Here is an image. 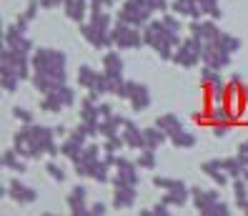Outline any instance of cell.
<instances>
[{"label": "cell", "instance_id": "obj_1", "mask_svg": "<svg viewBox=\"0 0 248 216\" xmlns=\"http://www.w3.org/2000/svg\"><path fill=\"white\" fill-rule=\"evenodd\" d=\"M33 88L38 93H50L68 83V55L58 48H35L33 53Z\"/></svg>", "mask_w": 248, "mask_h": 216}, {"label": "cell", "instance_id": "obj_32", "mask_svg": "<svg viewBox=\"0 0 248 216\" xmlns=\"http://www.w3.org/2000/svg\"><path fill=\"white\" fill-rule=\"evenodd\" d=\"M231 186H233V199H236V209H241L246 201H248V181H246L243 176H238V179H233V181H231Z\"/></svg>", "mask_w": 248, "mask_h": 216}, {"label": "cell", "instance_id": "obj_31", "mask_svg": "<svg viewBox=\"0 0 248 216\" xmlns=\"http://www.w3.org/2000/svg\"><path fill=\"white\" fill-rule=\"evenodd\" d=\"M110 168L113 166H108L103 158H98V161L93 164V168H91V179L95 181V183H110Z\"/></svg>", "mask_w": 248, "mask_h": 216}, {"label": "cell", "instance_id": "obj_19", "mask_svg": "<svg viewBox=\"0 0 248 216\" xmlns=\"http://www.w3.org/2000/svg\"><path fill=\"white\" fill-rule=\"evenodd\" d=\"M138 186H115L113 189V199H110V206L115 211H128L136 206L138 201Z\"/></svg>", "mask_w": 248, "mask_h": 216}, {"label": "cell", "instance_id": "obj_49", "mask_svg": "<svg viewBox=\"0 0 248 216\" xmlns=\"http://www.w3.org/2000/svg\"><path fill=\"white\" fill-rule=\"evenodd\" d=\"M168 183H170V176H153V186H155V189H160V191H166Z\"/></svg>", "mask_w": 248, "mask_h": 216}, {"label": "cell", "instance_id": "obj_15", "mask_svg": "<svg viewBox=\"0 0 248 216\" xmlns=\"http://www.w3.org/2000/svg\"><path fill=\"white\" fill-rule=\"evenodd\" d=\"M98 158H103V146H98V143H88V146L83 149L80 158L76 164H73V171H76V176L80 179H91V168Z\"/></svg>", "mask_w": 248, "mask_h": 216}, {"label": "cell", "instance_id": "obj_48", "mask_svg": "<svg viewBox=\"0 0 248 216\" xmlns=\"http://www.w3.org/2000/svg\"><path fill=\"white\" fill-rule=\"evenodd\" d=\"M98 108H100V118H108V116H113V113H115L113 103H108V100H100Z\"/></svg>", "mask_w": 248, "mask_h": 216}, {"label": "cell", "instance_id": "obj_28", "mask_svg": "<svg viewBox=\"0 0 248 216\" xmlns=\"http://www.w3.org/2000/svg\"><path fill=\"white\" fill-rule=\"evenodd\" d=\"M168 141H170V146H176V149H193L196 146V133H191V131H188V128L183 126V128H178V131L176 133H170L168 136Z\"/></svg>", "mask_w": 248, "mask_h": 216}, {"label": "cell", "instance_id": "obj_17", "mask_svg": "<svg viewBox=\"0 0 248 216\" xmlns=\"http://www.w3.org/2000/svg\"><path fill=\"white\" fill-rule=\"evenodd\" d=\"M188 31H191V35L198 38L201 43H211V40H216L218 35L223 33L221 28L216 25L213 18H198V20H191V23H188Z\"/></svg>", "mask_w": 248, "mask_h": 216}, {"label": "cell", "instance_id": "obj_27", "mask_svg": "<svg viewBox=\"0 0 248 216\" xmlns=\"http://www.w3.org/2000/svg\"><path fill=\"white\" fill-rule=\"evenodd\" d=\"M123 126H125V116H121V113H113V116H108V118H100V136L103 138L115 136V133L123 131Z\"/></svg>", "mask_w": 248, "mask_h": 216}, {"label": "cell", "instance_id": "obj_26", "mask_svg": "<svg viewBox=\"0 0 248 216\" xmlns=\"http://www.w3.org/2000/svg\"><path fill=\"white\" fill-rule=\"evenodd\" d=\"M143 141H145V149L158 151L160 146H166L168 133L163 131V128H158V126H145L143 128Z\"/></svg>", "mask_w": 248, "mask_h": 216}, {"label": "cell", "instance_id": "obj_10", "mask_svg": "<svg viewBox=\"0 0 248 216\" xmlns=\"http://www.w3.org/2000/svg\"><path fill=\"white\" fill-rule=\"evenodd\" d=\"M0 191H3V196H10L18 206H31L38 201V191L23 179H10V183H5Z\"/></svg>", "mask_w": 248, "mask_h": 216}, {"label": "cell", "instance_id": "obj_37", "mask_svg": "<svg viewBox=\"0 0 248 216\" xmlns=\"http://www.w3.org/2000/svg\"><path fill=\"white\" fill-rule=\"evenodd\" d=\"M91 23H95L98 28H106V31H110V28H113V18H110V10H108V8H100V10H91Z\"/></svg>", "mask_w": 248, "mask_h": 216}, {"label": "cell", "instance_id": "obj_25", "mask_svg": "<svg viewBox=\"0 0 248 216\" xmlns=\"http://www.w3.org/2000/svg\"><path fill=\"white\" fill-rule=\"evenodd\" d=\"M170 10L181 18H188V20H198V18H206L201 10V3L198 0H173L170 3Z\"/></svg>", "mask_w": 248, "mask_h": 216}, {"label": "cell", "instance_id": "obj_5", "mask_svg": "<svg viewBox=\"0 0 248 216\" xmlns=\"http://www.w3.org/2000/svg\"><path fill=\"white\" fill-rule=\"evenodd\" d=\"M151 18H153V10L145 5V0H123L118 10H115V20H123L136 28H143Z\"/></svg>", "mask_w": 248, "mask_h": 216}, {"label": "cell", "instance_id": "obj_30", "mask_svg": "<svg viewBox=\"0 0 248 216\" xmlns=\"http://www.w3.org/2000/svg\"><path fill=\"white\" fill-rule=\"evenodd\" d=\"M155 126L163 128V131L170 136V133H176L178 128H183V121L178 118V113H160V116L155 118Z\"/></svg>", "mask_w": 248, "mask_h": 216}, {"label": "cell", "instance_id": "obj_11", "mask_svg": "<svg viewBox=\"0 0 248 216\" xmlns=\"http://www.w3.org/2000/svg\"><path fill=\"white\" fill-rule=\"evenodd\" d=\"M80 35L85 43H91L93 48L98 50H108V48H115V43H113V33L106 31V28H98L95 23H80Z\"/></svg>", "mask_w": 248, "mask_h": 216}, {"label": "cell", "instance_id": "obj_51", "mask_svg": "<svg viewBox=\"0 0 248 216\" xmlns=\"http://www.w3.org/2000/svg\"><path fill=\"white\" fill-rule=\"evenodd\" d=\"M53 128H55V136H58V138H65V136L70 133L68 126H63V123H58V126H53Z\"/></svg>", "mask_w": 248, "mask_h": 216}, {"label": "cell", "instance_id": "obj_14", "mask_svg": "<svg viewBox=\"0 0 248 216\" xmlns=\"http://www.w3.org/2000/svg\"><path fill=\"white\" fill-rule=\"evenodd\" d=\"M160 201H166L170 209H183L191 201V189L183 179H170L166 194H160Z\"/></svg>", "mask_w": 248, "mask_h": 216}, {"label": "cell", "instance_id": "obj_6", "mask_svg": "<svg viewBox=\"0 0 248 216\" xmlns=\"http://www.w3.org/2000/svg\"><path fill=\"white\" fill-rule=\"evenodd\" d=\"M118 98H123V100H128L130 103V111L133 113H143V111H148L151 108V103H153V98H151V88L145 83H140V81H128L125 78V85H123V91H121V96Z\"/></svg>", "mask_w": 248, "mask_h": 216}, {"label": "cell", "instance_id": "obj_12", "mask_svg": "<svg viewBox=\"0 0 248 216\" xmlns=\"http://www.w3.org/2000/svg\"><path fill=\"white\" fill-rule=\"evenodd\" d=\"M88 136H85L83 131H78V128H73V131L61 141V156L63 158H68L70 164H76L78 158H80V153H83V149L88 146Z\"/></svg>", "mask_w": 248, "mask_h": 216}, {"label": "cell", "instance_id": "obj_24", "mask_svg": "<svg viewBox=\"0 0 248 216\" xmlns=\"http://www.w3.org/2000/svg\"><path fill=\"white\" fill-rule=\"evenodd\" d=\"M0 164H3L5 171H13V174H25L28 171V158H23L16 146H10L3 151V156H0Z\"/></svg>", "mask_w": 248, "mask_h": 216}, {"label": "cell", "instance_id": "obj_40", "mask_svg": "<svg viewBox=\"0 0 248 216\" xmlns=\"http://www.w3.org/2000/svg\"><path fill=\"white\" fill-rule=\"evenodd\" d=\"M203 216H231V204L223 199H218L216 204H211L206 211H203Z\"/></svg>", "mask_w": 248, "mask_h": 216}, {"label": "cell", "instance_id": "obj_54", "mask_svg": "<svg viewBox=\"0 0 248 216\" xmlns=\"http://www.w3.org/2000/svg\"><path fill=\"white\" fill-rule=\"evenodd\" d=\"M243 179H246V181H248V168H246V171H243Z\"/></svg>", "mask_w": 248, "mask_h": 216}, {"label": "cell", "instance_id": "obj_45", "mask_svg": "<svg viewBox=\"0 0 248 216\" xmlns=\"http://www.w3.org/2000/svg\"><path fill=\"white\" fill-rule=\"evenodd\" d=\"M151 214H153V216H168V214H170V206L166 204V201H158V204L151 206Z\"/></svg>", "mask_w": 248, "mask_h": 216}, {"label": "cell", "instance_id": "obj_44", "mask_svg": "<svg viewBox=\"0 0 248 216\" xmlns=\"http://www.w3.org/2000/svg\"><path fill=\"white\" fill-rule=\"evenodd\" d=\"M145 5H148L153 13H166L168 10V0H145Z\"/></svg>", "mask_w": 248, "mask_h": 216}, {"label": "cell", "instance_id": "obj_16", "mask_svg": "<svg viewBox=\"0 0 248 216\" xmlns=\"http://www.w3.org/2000/svg\"><path fill=\"white\" fill-rule=\"evenodd\" d=\"M201 174L211 179L218 189H223V186H228L233 179L228 176V171L223 168V158H206V161L201 164Z\"/></svg>", "mask_w": 248, "mask_h": 216}, {"label": "cell", "instance_id": "obj_34", "mask_svg": "<svg viewBox=\"0 0 248 216\" xmlns=\"http://www.w3.org/2000/svg\"><path fill=\"white\" fill-rule=\"evenodd\" d=\"M201 3V10L206 18H213V20H221L223 18V8H221V0H198Z\"/></svg>", "mask_w": 248, "mask_h": 216}, {"label": "cell", "instance_id": "obj_33", "mask_svg": "<svg viewBox=\"0 0 248 216\" xmlns=\"http://www.w3.org/2000/svg\"><path fill=\"white\" fill-rule=\"evenodd\" d=\"M223 168L228 171V176H231V179H238V176H243V171H246L248 166L241 161V158H238L236 153H233V156L223 158Z\"/></svg>", "mask_w": 248, "mask_h": 216}, {"label": "cell", "instance_id": "obj_29", "mask_svg": "<svg viewBox=\"0 0 248 216\" xmlns=\"http://www.w3.org/2000/svg\"><path fill=\"white\" fill-rule=\"evenodd\" d=\"M20 83H23V78L13 68H0V88L5 93H16L20 88Z\"/></svg>", "mask_w": 248, "mask_h": 216}, {"label": "cell", "instance_id": "obj_38", "mask_svg": "<svg viewBox=\"0 0 248 216\" xmlns=\"http://www.w3.org/2000/svg\"><path fill=\"white\" fill-rule=\"evenodd\" d=\"M138 166H140V171H153L155 166H158V158H155V151L153 149H143L140 153H138Z\"/></svg>", "mask_w": 248, "mask_h": 216}, {"label": "cell", "instance_id": "obj_21", "mask_svg": "<svg viewBox=\"0 0 248 216\" xmlns=\"http://www.w3.org/2000/svg\"><path fill=\"white\" fill-rule=\"evenodd\" d=\"M221 199V194H218V189H201V186H193L191 189V204L198 214H203L211 204H216V201Z\"/></svg>", "mask_w": 248, "mask_h": 216}, {"label": "cell", "instance_id": "obj_52", "mask_svg": "<svg viewBox=\"0 0 248 216\" xmlns=\"http://www.w3.org/2000/svg\"><path fill=\"white\" fill-rule=\"evenodd\" d=\"M241 96H243V103L248 106V83H243V91H241Z\"/></svg>", "mask_w": 248, "mask_h": 216}, {"label": "cell", "instance_id": "obj_18", "mask_svg": "<svg viewBox=\"0 0 248 216\" xmlns=\"http://www.w3.org/2000/svg\"><path fill=\"white\" fill-rule=\"evenodd\" d=\"M65 204H68L70 214H76V216H85V214H91V204H88V189H85L83 183L73 186L70 194L65 196Z\"/></svg>", "mask_w": 248, "mask_h": 216}, {"label": "cell", "instance_id": "obj_2", "mask_svg": "<svg viewBox=\"0 0 248 216\" xmlns=\"http://www.w3.org/2000/svg\"><path fill=\"white\" fill-rule=\"evenodd\" d=\"M55 128L40 126V123H20V128L13 133V146L16 151L28 158V161H38L43 156H61V143L55 141Z\"/></svg>", "mask_w": 248, "mask_h": 216}, {"label": "cell", "instance_id": "obj_7", "mask_svg": "<svg viewBox=\"0 0 248 216\" xmlns=\"http://www.w3.org/2000/svg\"><path fill=\"white\" fill-rule=\"evenodd\" d=\"M173 63L178 68H186V70H191L198 63H203V43L193 35L183 38V43L176 48V53H173Z\"/></svg>", "mask_w": 248, "mask_h": 216}, {"label": "cell", "instance_id": "obj_23", "mask_svg": "<svg viewBox=\"0 0 248 216\" xmlns=\"http://www.w3.org/2000/svg\"><path fill=\"white\" fill-rule=\"evenodd\" d=\"M208 126H236V113L228 108V103H213L208 111Z\"/></svg>", "mask_w": 248, "mask_h": 216}, {"label": "cell", "instance_id": "obj_3", "mask_svg": "<svg viewBox=\"0 0 248 216\" xmlns=\"http://www.w3.org/2000/svg\"><path fill=\"white\" fill-rule=\"evenodd\" d=\"M143 40H145V48H153L158 53L160 61H173V53H176V48L183 43L181 33H170L163 20H148L143 25Z\"/></svg>", "mask_w": 248, "mask_h": 216}, {"label": "cell", "instance_id": "obj_4", "mask_svg": "<svg viewBox=\"0 0 248 216\" xmlns=\"http://www.w3.org/2000/svg\"><path fill=\"white\" fill-rule=\"evenodd\" d=\"M110 33H113V43H115V48H118V50H138V48L145 46L143 28L128 25L123 20H115L113 28H110Z\"/></svg>", "mask_w": 248, "mask_h": 216}, {"label": "cell", "instance_id": "obj_13", "mask_svg": "<svg viewBox=\"0 0 248 216\" xmlns=\"http://www.w3.org/2000/svg\"><path fill=\"white\" fill-rule=\"evenodd\" d=\"M231 58L233 55L228 50H223V46L218 43V38L211 40V43H203V66H211L216 70H226L231 66Z\"/></svg>", "mask_w": 248, "mask_h": 216}, {"label": "cell", "instance_id": "obj_35", "mask_svg": "<svg viewBox=\"0 0 248 216\" xmlns=\"http://www.w3.org/2000/svg\"><path fill=\"white\" fill-rule=\"evenodd\" d=\"M198 81H201V85L203 88H211V85H216L218 81H223L221 78V70H216V68H211V66H203L201 68V76H198Z\"/></svg>", "mask_w": 248, "mask_h": 216}, {"label": "cell", "instance_id": "obj_46", "mask_svg": "<svg viewBox=\"0 0 248 216\" xmlns=\"http://www.w3.org/2000/svg\"><path fill=\"white\" fill-rule=\"evenodd\" d=\"M236 156H238L241 161L248 166V138H243V141L238 143V146H236Z\"/></svg>", "mask_w": 248, "mask_h": 216}, {"label": "cell", "instance_id": "obj_41", "mask_svg": "<svg viewBox=\"0 0 248 216\" xmlns=\"http://www.w3.org/2000/svg\"><path fill=\"white\" fill-rule=\"evenodd\" d=\"M125 149V141H123V136L121 133H115V136H108L106 141H103V151H113V153H121Z\"/></svg>", "mask_w": 248, "mask_h": 216}, {"label": "cell", "instance_id": "obj_36", "mask_svg": "<svg viewBox=\"0 0 248 216\" xmlns=\"http://www.w3.org/2000/svg\"><path fill=\"white\" fill-rule=\"evenodd\" d=\"M218 43H221V46H223V50H228L231 55H236V53L241 50V46H243L238 35H233V33H226V31H223L221 35H218Z\"/></svg>", "mask_w": 248, "mask_h": 216}, {"label": "cell", "instance_id": "obj_47", "mask_svg": "<svg viewBox=\"0 0 248 216\" xmlns=\"http://www.w3.org/2000/svg\"><path fill=\"white\" fill-rule=\"evenodd\" d=\"M91 214L93 216H106L108 214V204H106V201H93V204H91Z\"/></svg>", "mask_w": 248, "mask_h": 216}, {"label": "cell", "instance_id": "obj_22", "mask_svg": "<svg viewBox=\"0 0 248 216\" xmlns=\"http://www.w3.org/2000/svg\"><path fill=\"white\" fill-rule=\"evenodd\" d=\"M63 16L73 23H85V18L91 16V0H65Z\"/></svg>", "mask_w": 248, "mask_h": 216}, {"label": "cell", "instance_id": "obj_53", "mask_svg": "<svg viewBox=\"0 0 248 216\" xmlns=\"http://www.w3.org/2000/svg\"><path fill=\"white\" fill-rule=\"evenodd\" d=\"M118 3H121V0H108V10H110V8H115Z\"/></svg>", "mask_w": 248, "mask_h": 216}, {"label": "cell", "instance_id": "obj_39", "mask_svg": "<svg viewBox=\"0 0 248 216\" xmlns=\"http://www.w3.org/2000/svg\"><path fill=\"white\" fill-rule=\"evenodd\" d=\"M46 174H48V176H50L55 183H65V181H68V171H65L61 164H55L53 158L46 164Z\"/></svg>", "mask_w": 248, "mask_h": 216}, {"label": "cell", "instance_id": "obj_50", "mask_svg": "<svg viewBox=\"0 0 248 216\" xmlns=\"http://www.w3.org/2000/svg\"><path fill=\"white\" fill-rule=\"evenodd\" d=\"M40 5H43V10H53V8H63L65 0H40Z\"/></svg>", "mask_w": 248, "mask_h": 216}, {"label": "cell", "instance_id": "obj_8", "mask_svg": "<svg viewBox=\"0 0 248 216\" xmlns=\"http://www.w3.org/2000/svg\"><path fill=\"white\" fill-rule=\"evenodd\" d=\"M76 81H78L80 88H85V91H93V93H100V96H108V93H110V91H108V78H106V73H103V70H95V68L88 66V63H83V66L78 68Z\"/></svg>", "mask_w": 248, "mask_h": 216}, {"label": "cell", "instance_id": "obj_42", "mask_svg": "<svg viewBox=\"0 0 248 216\" xmlns=\"http://www.w3.org/2000/svg\"><path fill=\"white\" fill-rule=\"evenodd\" d=\"M13 118L16 121H20V123H33L35 118H33V111L31 108H25V106H13Z\"/></svg>", "mask_w": 248, "mask_h": 216}, {"label": "cell", "instance_id": "obj_43", "mask_svg": "<svg viewBox=\"0 0 248 216\" xmlns=\"http://www.w3.org/2000/svg\"><path fill=\"white\" fill-rule=\"evenodd\" d=\"M40 8H43V5H40V0H28V5H25V10L20 13V16H23L25 20H31V23H33V20L38 18V10H40Z\"/></svg>", "mask_w": 248, "mask_h": 216}, {"label": "cell", "instance_id": "obj_20", "mask_svg": "<svg viewBox=\"0 0 248 216\" xmlns=\"http://www.w3.org/2000/svg\"><path fill=\"white\" fill-rule=\"evenodd\" d=\"M121 136H123V141H125V149H130V151H143V149H145V141H143V128H140L136 121L125 118V126H123Z\"/></svg>", "mask_w": 248, "mask_h": 216}, {"label": "cell", "instance_id": "obj_9", "mask_svg": "<svg viewBox=\"0 0 248 216\" xmlns=\"http://www.w3.org/2000/svg\"><path fill=\"white\" fill-rule=\"evenodd\" d=\"M138 171H140L138 161H133V158H128V156H118L110 186H113V189H115V186H138L140 183V174H138Z\"/></svg>", "mask_w": 248, "mask_h": 216}]
</instances>
